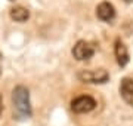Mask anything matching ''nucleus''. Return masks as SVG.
I'll return each mask as SVG.
<instances>
[{
	"label": "nucleus",
	"instance_id": "4",
	"mask_svg": "<svg viewBox=\"0 0 133 126\" xmlns=\"http://www.w3.org/2000/svg\"><path fill=\"white\" fill-rule=\"evenodd\" d=\"M71 53L77 61H87V59H90L95 55V48H93L92 43L86 42V40H78L72 46Z\"/></svg>",
	"mask_w": 133,
	"mask_h": 126
},
{
	"label": "nucleus",
	"instance_id": "5",
	"mask_svg": "<svg viewBox=\"0 0 133 126\" xmlns=\"http://www.w3.org/2000/svg\"><path fill=\"white\" fill-rule=\"evenodd\" d=\"M114 55H115V59H117V64H118L120 67H126L129 64L130 55H129V49H127V46L124 45L123 40H120V39L115 40Z\"/></svg>",
	"mask_w": 133,
	"mask_h": 126
},
{
	"label": "nucleus",
	"instance_id": "10",
	"mask_svg": "<svg viewBox=\"0 0 133 126\" xmlns=\"http://www.w3.org/2000/svg\"><path fill=\"white\" fill-rule=\"evenodd\" d=\"M126 3H133V0H124Z\"/></svg>",
	"mask_w": 133,
	"mask_h": 126
},
{
	"label": "nucleus",
	"instance_id": "8",
	"mask_svg": "<svg viewBox=\"0 0 133 126\" xmlns=\"http://www.w3.org/2000/svg\"><path fill=\"white\" fill-rule=\"evenodd\" d=\"M9 15H10V20L12 21L22 24V22H25V21H28L30 10L27 9V8H24V6H15V8L10 9Z\"/></svg>",
	"mask_w": 133,
	"mask_h": 126
},
{
	"label": "nucleus",
	"instance_id": "1",
	"mask_svg": "<svg viewBox=\"0 0 133 126\" xmlns=\"http://www.w3.org/2000/svg\"><path fill=\"white\" fill-rule=\"evenodd\" d=\"M12 110H14V119L16 120H28L33 116L30 91L24 85L15 86L12 91Z\"/></svg>",
	"mask_w": 133,
	"mask_h": 126
},
{
	"label": "nucleus",
	"instance_id": "11",
	"mask_svg": "<svg viewBox=\"0 0 133 126\" xmlns=\"http://www.w3.org/2000/svg\"><path fill=\"white\" fill-rule=\"evenodd\" d=\"M0 76H2V62H0Z\"/></svg>",
	"mask_w": 133,
	"mask_h": 126
},
{
	"label": "nucleus",
	"instance_id": "3",
	"mask_svg": "<svg viewBox=\"0 0 133 126\" xmlns=\"http://www.w3.org/2000/svg\"><path fill=\"white\" fill-rule=\"evenodd\" d=\"M95 108H96V101L90 95H80V97H76L71 101V110L76 114H86V113H90Z\"/></svg>",
	"mask_w": 133,
	"mask_h": 126
},
{
	"label": "nucleus",
	"instance_id": "6",
	"mask_svg": "<svg viewBox=\"0 0 133 126\" xmlns=\"http://www.w3.org/2000/svg\"><path fill=\"white\" fill-rule=\"evenodd\" d=\"M96 16L104 22H111L115 18V8L109 2H102L96 8Z\"/></svg>",
	"mask_w": 133,
	"mask_h": 126
},
{
	"label": "nucleus",
	"instance_id": "7",
	"mask_svg": "<svg viewBox=\"0 0 133 126\" xmlns=\"http://www.w3.org/2000/svg\"><path fill=\"white\" fill-rule=\"evenodd\" d=\"M120 95L130 107H133V79H123L120 83Z\"/></svg>",
	"mask_w": 133,
	"mask_h": 126
},
{
	"label": "nucleus",
	"instance_id": "9",
	"mask_svg": "<svg viewBox=\"0 0 133 126\" xmlns=\"http://www.w3.org/2000/svg\"><path fill=\"white\" fill-rule=\"evenodd\" d=\"M2 111H3V97L0 93V116H2Z\"/></svg>",
	"mask_w": 133,
	"mask_h": 126
},
{
	"label": "nucleus",
	"instance_id": "2",
	"mask_svg": "<svg viewBox=\"0 0 133 126\" xmlns=\"http://www.w3.org/2000/svg\"><path fill=\"white\" fill-rule=\"evenodd\" d=\"M78 80L83 83H95V85H101V83H107L109 80V74L104 68H95V70H80L77 73Z\"/></svg>",
	"mask_w": 133,
	"mask_h": 126
}]
</instances>
